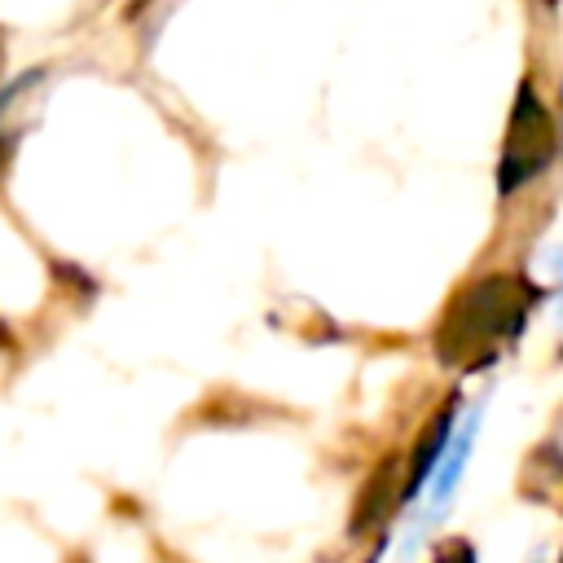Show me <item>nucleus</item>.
Segmentation results:
<instances>
[{
    "label": "nucleus",
    "instance_id": "nucleus-4",
    "mask_svg": "<svg viewBox=\"0 0 563 563\" xmlns=\"http://www.w3.org/2000/svg\"><path fill=\"white\" fill-rule=\"evenodd\" d=\"M435 563H475V559H471V545H462V541H449V545H440Z\"/></svg>",
    "mask_w": 563,
    "mask_h": 563
},
{
    "label": "nucleus",
    "instance_id": "nucleus-1",
    "mask_svg": "<svg viewBox=\"0 0 563 563\" xmlns=\"http://www.w3.org/2000/svg\"><path fill=\"white\" fill-rule=\"evenodd\" d=\"M532 312V286L519 277H475L453 303L444 308V321L435 330V352L444 365L479 369L523 330Z\"/></svg>",
    "mask_w": 563,
    "mask_h": 563
},
{
    "label": "nucleus",
    "instance_id": "nucleus-3",
    "mask_svg": "<svg viewBox=\"0 0 563 563\" xmlns=\"http://www.w3.org/2000/svg\"><path fill=\"white\" fill-rule=\"evenodd\" d=\"M449 427H453V409H444V413L435 418V427H431L427 444H418V457H413V466H409V484H405V497H413V493H418V484H422V479L435 471L440 453L449 449Z\"/></svg>",
    "mask_w": 563,
    "mask_h": 563
},
{
    "label": "nucleus",
    "instance_id": "nucleus-5",
    "mask_svg": "<svg viewBox=\"0 0 563 563\" xmlns=\"http://www.w3.org/2000/svg\"><path fill=\"white\" fill-rule=\"evenodd\" d=\"M0 158H4V136H0Z\"/></svg>",
    "mask_w": 563,
    "mask_h": 563
},
{
    "label": "nucleus",
    "instance_id": "nucleus-2",
    "mask_svg": "<svg viewBox=\"0 0 563 563\" xmlns=\"http://www.w3.org/2000/svg\"><path fill=\"white\" fill-rule=\"evenodd\" d=\"M554 150H559L554 114L541 101L537 84L523 79L519 92H515L510 119H506V141H501V158H497V189L501 194H515L528 180H537L554 163Z\"/></svg>",
    "mask_w": 563,
    "mask_h": 563
}]
</instances>
